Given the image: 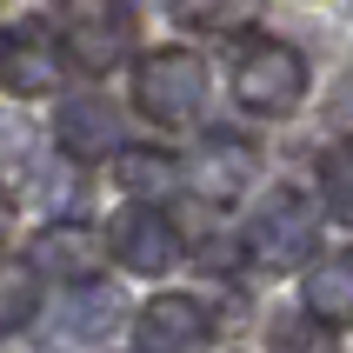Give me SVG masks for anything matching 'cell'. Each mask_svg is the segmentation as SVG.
Segmentation results:
<instances>
[{"mask_svg": "<svg viewBox=\"0 0 353 353\" xmlns=\"http://www.w3.org/2000/svg\"><path fill=\"white\" fill-rule=\"evenodd\" d=\"M234 100L247 107V114H294L300 100H307V60H300V47H287V40H247L234 60Z\"/></svg>", "mask_w": 353, "mask_h": 353, "instance_id": "cell-1", "label": "cell"}, {"mask_svg": "<svg viewBox=\"0 0 353 353\" xmlns=\"http://www.w3.org/2000/svg\"><path fill=\"white\" fill-rule=\"evenodd\" d=\"M207 60L194 54V47H167V54H147L134 74V100L140 114L160 120V127H187V120H200V107H207Z\"/></svg>", "mask_w": 353, "mask_h": 353, "instance_id": "cell-2", "label": "cell"}, {"mask_svg": "<svg viewBox=\"0 0 353 353\" xmlns=\"http://www.w3.org/2000/svg\"><path fill=\"white\" fill-rule=\"evenodd\" d=\"M314 240H320V220H314V207H307L294 187L267 194L260 214L247 220V254H254V267H267V274H294L300 260H314Z\"/></svg>", "mask_w": 353, "mask_h": 353, "instance_id": "cell-3", "label": "cell"}, {"mask_svg": "<svg viewBox=\"0 0 353 353\" xmlns=\"http://www.w3.org/2000/svg\"><path fill=\"white\" fill-rule=\"evenodd\" d=\"M107 247H114V260L127 267V274H167V267H180V227L160 214L154 200H140V207L114 214Z\"/></svg>", "mask_w": 353, "mask_h": 353, "instance_id": "cell-4", "label": "cell"}, {"mask_svg": "<svg viewBox=\"0 0 353 353\" xmlns=\"http://www.w3.org/2000/svg\"><path fill=\"white\" fill-rule=\"evenodd\" d=\"M127 40H134V14L127 7H67L60 14V47H67V60L74 67H87V74H107L120 54H127Z\"/></svg>", "mask_w": 353, "mask_h": 353, "instance_id": "cell-5", "label": "cell"}, {"mask_svg": "<svg viewBox=\"0 0 353 353\" xmlns=\"http://www.w3.org/2000/svg\"><path fill=\"white\" fill-rule=\"evenodd\" d=\"M54 147L67 160H107V154H127L120 147V120L114 107L100 94H74V100H60V114H54Z\"/></svg>", "mask_w": 353, "mask_h": 353, "instance_id": "cell-6", "label": "cell"}, {"mask_svg": "<svg viewBox=\"0 0 353 353\" xmlns=\"http://www.w3.org/2000/svg\"><path fill=\"white\" fill-rule=\"evenodd\" d=\"M207 314H200L194 300H180V294H167V300H147L140 307V320H134V340H140V353H207Z\"/></svg>", "mask_w": 353, "mask_h": 353, "instance_id": "cell-7", "label": "cell"}, {"mask_svg": "<svg viewBox=\"0 0 353 353\" xmlns=\"http://www.w3.org/2000/svg\"><path fill=\"white\" fill-rule=\"evenodd\" d=\"M54 80H60V54H54V40L40 34V27L0 34V87L7 94L34 100V94H54Z\"/></svg>", "mask_w": 353, "mask_h": 353, "instance_id": "cell-8", "label": "cell"}, {"mask_svg": "<svg viewBox=\"0 0 353 353\" xmlns=\"http://www.w3.org/2000/svg\"><path fill=\"white\" fill-rule=\"evenodd\" d=\"M307 314L320 327H353V254H327L307 274Z\"/></svg>", "mask_w": 353, "mask_h": 353, "instance_id": "cell-9", "label": "cell"}, {"mask_svg": "<svg viewBox=\"0 0 353 353\" xmlns=\"http://www.w3.org/2000/svg\"><path fill=\"white\" fill-rule=\"evenodd\" d=\"M94 254L100 240L87 234V227H47V234L34 240V267H47V274H67L87 287V274H94Z\"/></svg>", "mask_w": 353, "mask_h": 353, "instance_id": "cell-10", "label": "cell"}, {"mask_svg": "<svg viewBox=\"0 0 353 353\" xmlns=\"http://www.w3.org/2000/svg\"><path fill=\"white\" fill-rule=\"evenodd\" d=\"M40 314V267L34 260H7L0 254V334H14Z\"/></svg>", "mask_w": 353, "mask_h": 353, "instance_id": "cell-11", "label": "cell"}, {"mask_svg": "<svg viewBox=\"0 0 353 353\" xmlns=\"http://www.w3.org/2000/svg\"><path fill=\"white\" fill-rule=\"evenodd\" d=\"M114 180L127 194H167L180 180V167H174V154H160V147H127V154L114 160Z\"/></svg>", "mask_w": 353, "mask_h": 353, "instance_id": "cell-12", "label": "cell"}, {"mask_svg": "<svg viewBox=\"0 0 353 353\" xmlns=\"http://www.w3.org/2000/svg\"><path fill=\"white\" fill-rule=\"evenodd\" d=\"M267 353H340V347H334V327H320L314 314H280L267 334Z\"/></svg>", "mask_w": 353, "mask_h": 353, "instance_id": "cell-13", "label": "cell"}, {"mask_svg": "<svg viewBox=\"0 0 353 353\" xmlns=\"http://www.w3.org/2000/svg\"><path fill=\"white\" fill-rule=\"evenodd\" d=\"M320 200H327L334 220L353 227V140L347 147H327V160H320Z\"/></svg>", "mask_w": 353, "mask_h": 353, "instance_id": "cell-14", "label": "cell"}, {"mask_svg": "<svg viewBox=\"0 0 353 353\" xmlns=\"http://www.w3.org/2000/svg\"><path fill=\"white\" fill-rule=\"evenodd\" d=\"M247 167H254V160H247V147H240V140H214V154L200 160V187H207L214 200H227V194H240Z\"/></svg>", "mask_w": 353, "mask_h": 353, "instance_id": "cell-15", "label": "cell"}, {"mask_svg": "<svg viewBox=\"0 0 353 353\" xmlns=\"http://www.w3.org/2000/svg\"><path fill=\"white\" fill-rule=\"evenodd\" d=\"M114 314H120V294H114V287H100V280H87V287L74 294V320H67V327H74L80 340H94V334L114 327Z\"/></svg>", "mask_w": 353, "mask_h": 353, "instance_id": "cell-16", "label": "cell"}, {"mask_svg": "<svg viewBox=\"0 0 353 353\" xmlns=\"http://www.w3.org/2000/svg\"><path fill=\"white\" fill-rule=\"evenodd\" d=\"M7 227H14V200H7V187H0V240H7Z\"/></svg>", "mask_w": 353, "mask_h": 353, "instance_id": "cell-17", "label": "cell"}]
</instances>
